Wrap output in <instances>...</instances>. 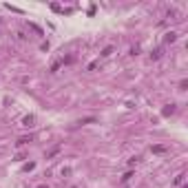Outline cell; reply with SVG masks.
<instances>
[{"label":"cell","mask_w":188,"mask_h":188,"mask_svg":"<svg viewBox=\"0 0 188 188\" xmlns=\"http://www.w3.org/2000/svg\"><path fill=\"white\" fill-rule=\"evenodd\" d=\"M175 111H177V106H175V104H166V106L162 109V115H164V117H171Z\"/></svg>","instance_id":"1"},{"label":"cell","mask_w":188,"mask_h":188,"mask_svg":"<svg viewBox=\"0 0 188 188\" xmlns=\"http://www.w3.org/2000/svg\"><path fill=\"white\" fill-rule=\"evenodd\" d=\"M33 122H35V117H33V115H24V117H22V126L29 128V126H33Z\"/></svg>","instance_id":"2"},{"label":"cell","mask_w":188,"mask_h":188,"mask_svg":"<svg viewBox=\"0 0 188 188\" xmlns=\"http://www.w3.org/2000/svg\"><path fill=\"white\" fill-rule=\"evenodd\" d=\"M175 40H177V33H175V31L166 33V38H164V42H166V44H171V42H175Z\"/></svg>","instance_id":"3"},{"label":"cell","mask_w":188,"mask_h":188,"mask_svg":"<svg viewBox=\"0 0 188 188\" xmlns=\"http://www.w3.org/2000/svg\"><path fill=\"white\" fill-rule=\"evenodd\" d=\"M29 142H33V137H31V135H29V137H20V139H18L16 144H18V146H27Z\"/></svg>","instance_id":"4"},{"label":"cell","mask_w":188,"mask_h":188,"mask_svg":"<svg viewBox=\"0 0 188 188\" xmlns=\"http://www.w3.org/2000/svg\"><path fill=\"white\" fill-rule=\"evenodd\" d=\"M150 150H153V153H157V155H162V153H166V146H162V144H157V146H153V148H150Z\"/></svg>","instance_id":"5"},{"label":"cell","mask_w":188,"mask_h":188,"mask_svg":"<svg viewBox=\"0 0 188 188\" xmlns=\"http://www.w3.org/2000/svg\"><path fill=\"white\" fill-rule=\"evenodd\" d=\"M113 53V46H106V49L104 51H102V58H109V55Z\"/></svg>","instance_id":"6"},{"label":"cell","mask_w":188,"mask_h":188,"mask_svg":"<svg viewBox=\"0 0 188 188\" xmlns=\"http://www.w3.org/2000/svg\"><path fill=\"white\" fill-rule=\"evenodd\" d=\"M159 55H162V51H159V49H155L153 53H150V60H159Z\"/></svg>","instance_id":"7"},{"label":"cell","mask_w":188,"mask_h":188,"mask_svg":"<svg viewBox=\"0 0 188 188\" xmlns=\"http://www.w3.org/2000/svg\"><path fill=\"white\" fill-rule=\"evenodd\" d=\"M184 177H186V175H177V177H175V186H182V184H184Z\"/></svg>","instance_id":"8"},{"label":"cell","mask_w":188,"mask_h":188,"mask_svg":"<svg viewBox=\"0 0 188 188\" xmlns=\"http://www.w3.org/2000/svg\"><path fill=\"white\" fill-rule=\"evenodd\" d=\"M98 64H100V60H95V62H91L89 67H87V71H93V69H98Z\"/></svg>","instance_id":"9"},{"label":"cell","mask_w":188,"mask_h":188,"mask_svg":"<svg viewBox=\"0 0 188 188\" xmlns=\"http://www.w3.org/2000/svg\"><path fill=\"white\" fill-rule=\"evenodd\" d=\"M33 168H35V164H33V162H29V164H24V171H33Z\"/></svg>","instance_id":"10"},{"label":"cell","mask_w":188,"mask_h":188,"mask_svg":"<svg viewBox=\"0 0 188 188\" xmlns=\"http://www.w3.org/2000/svg\"><path fill=\"white\" fill-rule=\"evenodd\" d=\"M186 87H188V82H186V80H182V82H179V89H182V91H186Z\"/></svg>","instance_id":"11"},{"label":"cell","mask_w":188,"mask_h":188,"mask_svg":"<svg viewBox=\"0 0 188 188\" xmlns=\"http://www.w3.org/2000/svg\"><path fill=\"white\" fill-rule=\"evenodd\" d=\"M38 188H49V186H46V184H40V186H38Z\"/></svg>","instance_id":"12"},{"label":"cell","mask_w":188,"mask_h":188,"mask_svg":"<svg viewBox=\"0 0 188 188\" xmlns=\"http://www.w3.org/2000/svg\"><path fill=\"white\" fill-rule=\"evenodd\" d=\"M71 188H75V186H71Z\"/></svg>","instance_id":"13"}]
</instances>
